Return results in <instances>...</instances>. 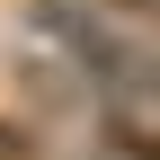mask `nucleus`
I'll return each mask as SVG.
<instances>
[{
    "instance_id": "obj_1",
    "label": "nucleus",
    "mask_w": 160,
    "mask_h": 160,
    "mask_svg": "<svg viewBox=\"0 0 160 160\" xmlns=\"http://www.w3.org/2000/svg\"><path fill=\"white\" fill-rule=\"evenodd\" d=\"M98 133H107V151H116V160H160L151 116H142V107H107V116H98Z\"/></svg>"
},
{
    "instance_id": "obj_2",
    "label": "nucleus",
    "mask_w": 160,
    "mask_h": 160,
    "mask_svg": "<svg viewBox=\"0 0 160 160\" xmlns=\"http://www.w3.org/2000/svg\"><path fill=\"white\" fill-rule=\"evenodd\" d=\"M107 9H125V18H151V9H160V0H107Z\"/></svg>"
}]
</instances>
